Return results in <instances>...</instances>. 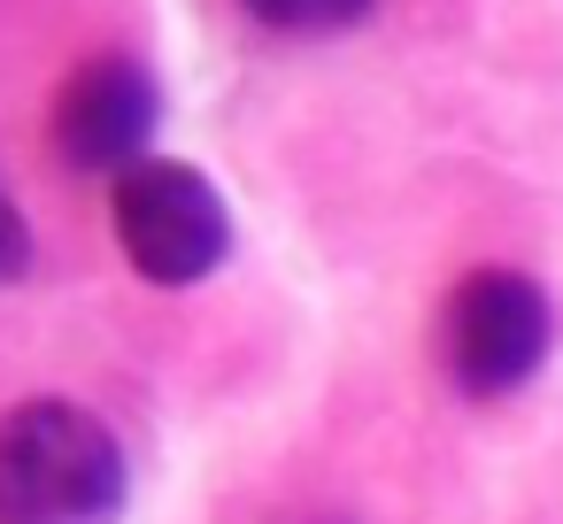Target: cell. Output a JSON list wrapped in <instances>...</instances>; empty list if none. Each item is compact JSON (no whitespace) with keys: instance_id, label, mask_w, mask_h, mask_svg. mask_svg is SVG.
I'll list each match as a JSON object with an SVG mask.
<instances>
[{"instance_id":"cell-1","label":"cell","mask_w":563,"mask_h":524,"mask_svg":"<svg viewBox=\"0 0 563 524\" xmlns=\"http://www.w3.org/2000/svg\"><path fill=\"white\" fill-rule=\"evenodd\" d=\"M132 470L117 432L63 393L0 416V524H124Z\"/></svg>"},{"instance_id":"cell-2","label":"cell","mask_w":563,"mask_h":524,"mask_svg":"<svg viewBox=\"0 0 563 524\" xmlns=\"http://www.w3.org/2000/svg\"><path fill=\"white\" fill-rule=\"evenodd\" d=\"M109 224H117L124 263L147 286H201L232 255V209L201 163L147 155L140 170L109 186Z\"/></svg>"},{"instance_id":"cell-3","label":"cell","mask_w":563,"mask_h":524,"mask_svg":"<svg viewBox=\"0 0 563 524\" xmlns=\"http://www.w3.org/2000/svg\"><path fill=\"white\" fill-rule=\"evenodd\" d=\"M555 347V301L540 278L486 263L471 278H455L448 309H440V363L471 401H501L517 393Z\"/></svg>"},{"instance_id":"cell-4","label":"cell","mask_w":563,"mask_h":524,"mask_svg":"<svg viewBox=\"0 0 563 524\" xmlns=\"http://www.w3.org/2000/svg\"><path fill=\"white\" fill-rule=\"evenodd\" d=\"M163 124V86L140 55H86L47 109V147L78 178H124L147 163V140Z\"/></svg>"},{"instance_id":"cell-5","label":"cell","mask_w":563,"mask_h":524,"mask_svg":"<svg viewBox=\"0 0 563 524\" xmlns=\"http://www.w3.org/2000/svg\"><path fill=\"white\" fill-rule=\"evenodd\" d=\"M240 9L271 32H294V40H324V32H347L371 16V0H240Z\"/></svg>"},{"instance_id":"cell-6","label":"cell","mask_w":563,"mask_h":524,"mask_svg":"<svg viewBox=\"0 0 563 524\" xmlns=\"http://www.w3.org/2000/svg\"><path fill=\"white\" fill-rule=\"evenodd\" d=\"M24 263H32V224H24V209L9 201V186H0V286L24 278Z\"/></svg>"}]
</instances>
